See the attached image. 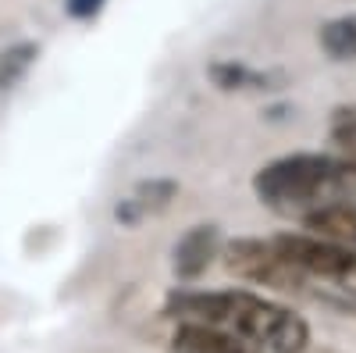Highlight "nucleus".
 <instances>
[{"label": "nucleus", "mask_w": 356, "mask_h": 353, "mask_svg": "<svg viewBox=\"0 0 356 353\" xmlns=\"http://www.w3.org/2000/svg\"><path fill=\"white\" fill-rule=\"evenodd\" d=\"M104 4H107V0H65L68 15L79 18V22H93V18L104 11Z\"/></svg>", "instance_id": "nucleus-12"}, {"label": "nucleus", "mask_w": 356, "mask_h": 353, "mask_svg": "<svg viewBox=\"0 0 356 353\" xmlns=\"http://www.w3.org/2000/svg\"><path fill=\"white\" fill-rule=\"evenodd\" d=\"M303 225L314 235H324V240L356 250V200L353 203H335V207H324V211L310 214Z\"/></svg>", "instance_id": "nucleus-7"}, {"label": "nucleus", "mask_w": 356, "mask_h": 353, "mask_svg": "<svg viewBox=\"0 0 356 353\" xmlns=\"http://www.w3.org/2000/svg\"><path fill=\"white\" fill-rule=\"evenodd\" d=\"M310 353H335V350H310Z\"/></svg>", "instance_id": "nucleus-13"}, {"label": "nucleus", "mask_w": 356, "mask_h": 353, "mask_svg": "<svg viewBox=\"0 0 356 353\" xmlns=\"http://www.w3.org/2000/svg\"><path fill=\"white\" fill-rule=\"evenodd\" d=\"M36 57H40V47L29 43V40L11 43V47L0 50V90H11V86H18V82L29 75V68L36 65Z\"/></svg>", "instance_id": "nucleus-10"}, {"label": "nucleus", "mask_w": 356, "mask_h": 353, "mask_svg": "<svg viewBox=\"0 0 356 353\" xmlns=\"http://www.w3.org/2000/svg\"><path fill=\"white\" fill-rule=\"evenodd\" d=\"M168 314L178 321H200L253 343L264 353H307L310 325L292 307L260 297L250 289H218V292H175Z\"/></svg>", "instance_id": "nucleus-1"}, {"label": "nucleus", "mask_w": 356, "mask_h": 353, "mask_svg": "<svg viewBox=\"0 0 356 353\" xmlns=\"http://www.w3.org/2000/svg\"><path fill=\"white\" fill-rule=\"evenodd\" d=\"M317 40L332 61H356V15H339L324 22Z\"/></svg>", "instance_id": "nucleus-8"}, {"label": "nucleus", "mask_w": 356, "mask_h": 353, "mask_svg": "<svg viewBox=\"0 0 356 353\" xmlns=\"http://www.w3.org/2000/svg\"><path fill=\"white\" fill-rule=\"evenodd\" d=\"M171 353H264V350L225 329L200 325V321H178L171 336Z\"/></svg>", "instance_id": "nucleus-5"}, {"label": "nucleus", "mask_w": 356, "mask_h": 353, "mask_svg": "<svg viewBox=\"0 0 356 353\" xmlns=\"http://www.w3.org/2000/svg\"><path fill=\"white\" fill-rule=\"evenodd\" d=\"M221 260L228 275L253 282V285H267V289H278V292H300L307 297V285L300 279V272L278 253V246L271 240H232L221 246Z\"/></svg>", "instance_id": "nucleus-3"}, {"label": "nucleus", "mask_w": 356, "mask_h": 353, "mask_svg": "<svg viewBox=\"0 0 356 353\" xmlns=\"http://www.w3.org/2000/svg\"><path fill=\"white\" fill-rule=\"evenodd\" d=\"M175 193H178V182H171V179H146V182H139V186L114 207V218L132 228V225H139L143 218L161 214L168 203L175 200Z\"/></svg>", "instance_id": "nucleus-6"}, {"label": "nucleus", "mask_w": 356, "mask_h": 353, "mask_svg": "<svg viewBox=\"0 0 356 353\" xmlns=\"http://www.w3.org/2000/svg\"><path fill=\"white\" fill-rule=\"evenodd\" d=\"M207 75H211V82L218 86V90H225V93H235V90H271V86H267L271 75L253 72L243 61H211Z\"/></svg>", "instance_id": "nucleus-9"}, {"label": "nucleus", "mask_w": 356, "mask_h": 353, "mask_svg": "<svg viewBox=\"0 0 356 353\" xmlns=\"http://www.w3.org/2000/svg\"><path fill=\"white\" fill-rule=\"evenodd\" d=\"M221 228L218 225H193L189 232H182V240L171 250V268L182 282H196L200 275H207V268L221 257Z\"/></svg>", "instance_id": "nucleus-4"}, {"label": "nucleus", "mask_w": 356, "mask_h": 353, "mask_svg": "<svg viewBox=\"0 0 356 353\" xmlns=\"http://www.w3.org/2000/svg\"><path fill=\"white\" fill-rule=\"evenodd\" d=\"M253 193L267 211L292 221L356 200V164L332 154H285L253 175Z\"/></svg>", "instance_id": "nucleus-2"}, {"label": "nucleus", "mask_w": 356, "mask_h": 353, "mask_svg": "<svg viewBox=\"0 0 356 353\" xmlns=\"http://www.w3.org/2000/svg\"><path fill=\"white\" fill-rule=\"evenodd\" d=\"M332 139L339 143L342 157L356 164V104L335 111V118H332Z\"/></svg>", "instance_id": "nucleus-11"}]
</instances>
